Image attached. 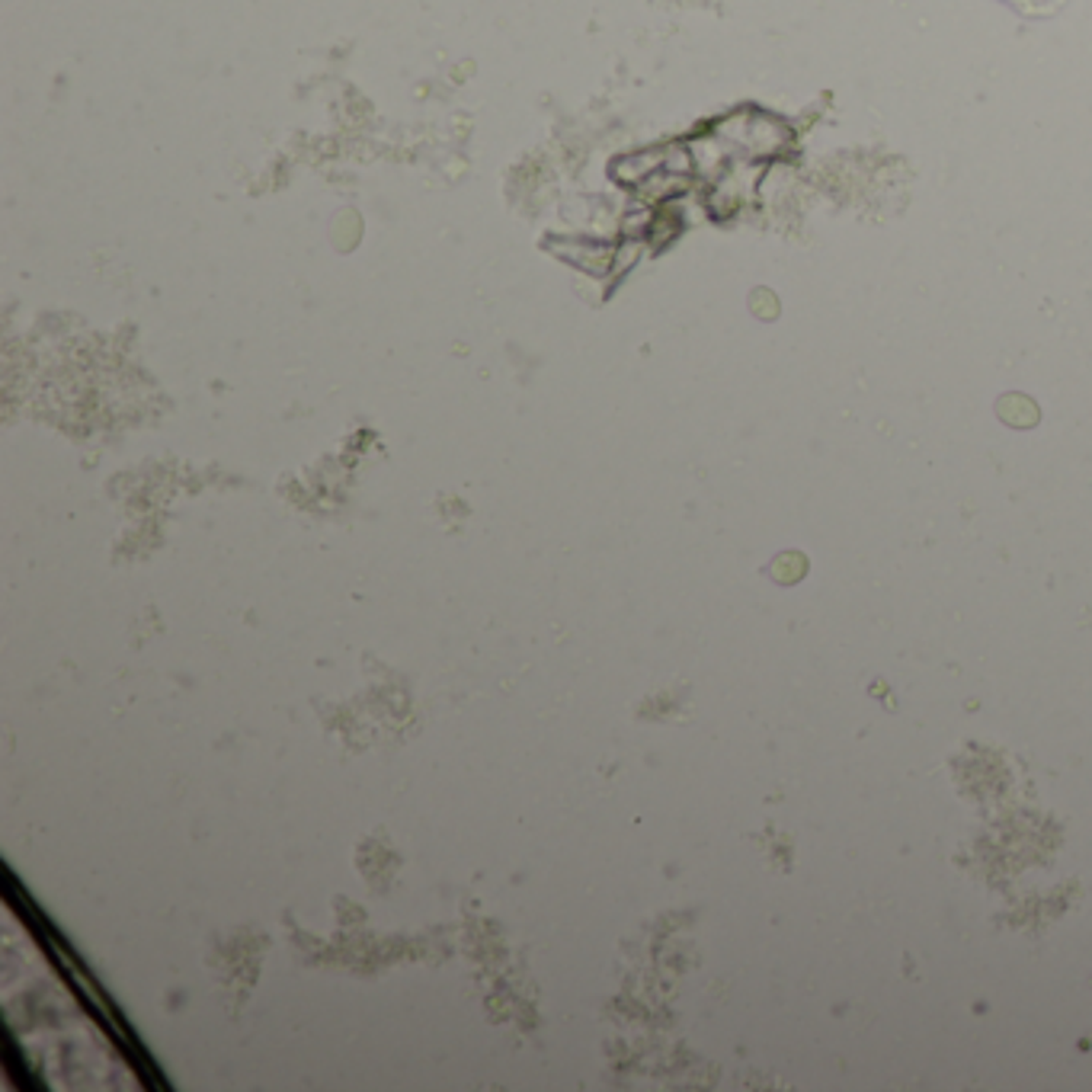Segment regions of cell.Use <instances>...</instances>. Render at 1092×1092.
<instances>
[{
	"mask_svg": "<svg viewBox=\"0 0 1092 1092\" xmlns=\"http://www.w3.org/2000/svg\"><path fill=\"white\" fill-rule=\"evenodd\" d=\"M769 574H772V580H776V583H782V587L802 583L805 574H808V557L802 551H785V554L776 557V561H772Z\"/></svg>",
	"mask_w": 1092,
	"mask_h": 1092,
	"instance_id": "7a4b0ae2",
	"label": "cell"
},
{
	"mask_svg": "<svg viewBox=\"0 0 1092 1092\" xmlns=\"http://www.w3.org/2000/svg\"><path fill=\"white\" fill-rule=\"evenodd\" d=\"M997 414L1003 423L1016 426V430H1031V426L1042 420V411H1038V404L1031 401L1028 394H1003L997 401Z\"/></svg>",
	"mask_w": 1092,
	"mask_h": 1092,
	"instance_id": "6da1fadb",
	"label": "cell"
}]
</instances>
